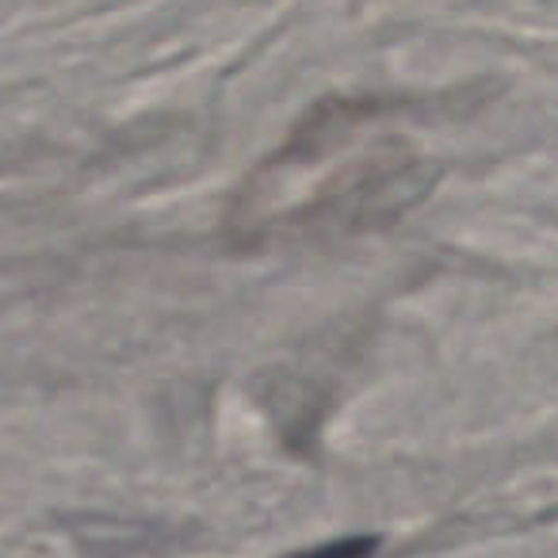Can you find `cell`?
I'll use <instances>...</instances> for the list:
<instances>
[{"label":"cell","instance_id":"obj_1","mask_svg":"<svg viewBox=\"0 0 558 558\" xmlns=\"http://www.w3.org/2000/svg\"><path fill=\"white\" fill-rule=\"evenodd\" d=\"M436 169L405 154L379 157L360 165L352 177H341L318 195L314 207L295 210V230L306 238H344V233L375 230L395 222L433 187Z\"/></svg>","mask_w":558,"mask_h":558},{"label":"cell","instance_id":"obj_2","mask_svg":"<svg viewBox=\"0 0 558 558\" xmlns=\"http://www.w3.org/2000/svg\"><path fill=\"white\" fill-rule=\"evenodd\" d=\"M375 550H379V535H341V539H329L311 550H295L288 558H372Z\"/></svg>","mask_w":558,"mask_h":558}]
</instances>
